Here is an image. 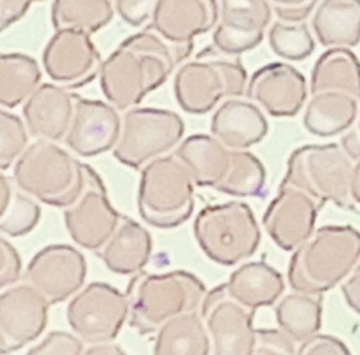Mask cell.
I'll return each mask as SVG.
<instances>
[{"instance_id": "1", "label": "cell", "mask_w": 360, "mask_h": 355, "mask_svg": "<svg viewBox=\"0 0 360 355\" xmlns=\"http://www.w3.org/2000/svg\"><path fill=\"white\" fill-rule=\"evenodd\" d=\"M188 55L153 28L130 35L102 62V91L116 109L136 108Z\"/></svg>"}, {"instance_id": "2", "label": "cell", "mask_w": 360, "mask_h": 355, "mask_svg": "<svg viewBox=\"0 0 360 355\" xmlns=\"http://www.w3.org/2000/svg\"><path fill=\"white\" fill-rule=\"evenodd\" d=\"M360 260V232L352 225H323L299 248L288 266L292 290L326 294L347 280Z\"/></svg>"}, {"instance_id": "3", "label": "cell", "mask_w": 360, "mask_h": 355, "mask_svg": "<svg viewBox=\"0 0 360 355\" xmlns=\"http://www.w3.org/2000/svg\"><path fill=\"white\" fill-rule=\"evenodd\" d=\"M204 295L206 287L202 281L186 271L137 273L127 290L130 325L139 334L157 333L167 320L197 311Z\"/></svg>"}, {"instance_id": "4", "label": "cell", "mask_w": 360, "mask_h": 355, "mask_svg": "<svg viewBox=\"0 0 360 355\" xmlns=\"http://www.w3.org/2000/svg\"><path fill=\"white\" fill-rule=\"evenodd\" d=\"M192 172L178 155H162L148 162L141 172L137 209L151 227L172 228L185 224L193 213Z\"/></svg>"}, {"instance_id": "5", "label": "cell", "mask_w": 360, "mask_h": 355, "mask_svg": "<svg viewBox=\"0 0 360 355\" xmlns=\"http://www.w3.org/2000/svg\"><path fill=\"white\" fill-rule=\"evenodd\" d=\"M246 86L248 74L241 60L214 46L183 63L174 77L176 101L190 115H206L221 98L245 95Z\"/></svg>"}, {"instance_id": "6", "label": "cell", "mask_w": 360, "mask_h": 355, "mask_svg": "<svg viewBox=\"0 0 360 355\" xmlns=\"http://www.w3.org/2000/svg\"><path fill=\"white\" fill-rule=\"evenodd\" d=\"M14 179L25 193L41 202L67 207L83 188V162L55 141L37 139L14 164Z\"/></svg>"}, {"instance_id": "7", "label": "cell", "mask_w": 360, "mask_h": 355, "mask_svg": "<svg viewBox=\"0 0 360 355\" xmlns=\"http://www.w3.org/2000/svg\"><path fill=\"white\" fill-rule=\"evenodd\" d=\"M354 164L343 146L304 144L288 157L283 183L306 190L323 206L334 202L341 209H355L357 204L350 188Z\"/></svg>"}, {"instance_id": "8", "label": "cell", "mask_w": 360, "mask_h": 355, "mask_svg": "<svg viewBox=\"0 0 360 355\" xmlns=\"http://www.w3.org/2000/svg\"><path fill=\"white\" fill-rule=\"evenodd\" d=\"M193 234L204 255L220 266L250 259L260 245L255 214L239 200L204 207L193 221Z\"/></svg>"}, {"instance_id": "9", "label": "cell", "mask_w": 360, "mask_h": 355, "mask_svg": "<svg viewBox=\"0 0 360 355\" xmlns=\"http://www.w3.org/2000/svg\"><path fill=\"white\" fill-rule=\"evenodd\" d=\"M122 136L112 148L116 160L132 169L162 157L181 141L185 123L169 109L130 108L122 116Z\"/></svg>"}, {"instance_id": "10", "label": "cell", "mask_w": 360, "mask_h": 355, "mask_svg": "<svg viewBox=\"0 0 360 355\" xmlns=\"http://www.w3.org/2000/svg\"><path fill=\"white\" fill-rule=\"evenodd\" d=\"M130 316L129 297L112 285L94 281L67 306V322L84 343L111 341Z\"/></svg>"}, {"instance_id": "11", "label": "cell", "mask_w": 360, "mask_h": 355, "mask_svg": "<svg viewBox=\"0 0 360 355\" xmlns=\"http://www.w3.org/2000/svg\"><path fill=\"white\" fill-rule=\"evenodd\" d=\"M83 188L72 204L63 207V220L72 241L84 250L98 252L118 227V211L108 197L101 176L83 164Z\"/></svg>"}, {"instance_id": "12", "label": "cell", "mask_w": 360, "mask_h": 355, "mask_svg": "<svg viewBox=\"0 0 360 355\" xmlns=\"http://www.w3.org/2000/svg\"><path fill=\"white\" fill-rule=\"evenodd\" d=\"M250 308L232 297L227 283L206 292L200 304V315L207 327L218 355H253L255 327Z\"/></svg>"}, {"instance_id": "13", "label": "cell", "mask_w": 360, "mask_h": 355, "mask_svg": "<svg viewBox=\"0 0 360 355\" xmlns=\"http://www.w3.org/2000/svg\"><path fill=\"white\" fill-rule=\"evenodd\" d=\"M51 302L25 281L4 288L0 295V351L13 354L37 340L48 323Z\"/></svg>"}, {"instance_id": "14", "label": "cell", "mask_w": 360, "mask_h": 355, "mask_svg": "<svg viewBox=\"0 0 360 355\" xmlns=\"http://www.w3.org/2000/svg\"><path fill=\"white\" fill-rule=\"evenodd\" d=\"M46 74L65 88H81L101 74L102 56L90 34L55 30L42 53Z\"/></svg>"}, {"instance_id": "15", "label": "cell", "mask_w": 360, "mask_h": 355, "mask_svg": "<svg viewBox=\"0 0 360 355\" xmlns=\"http://www.w3.org/2000/svg\"><path fill=\"white\" fill-rule=\"evenodd\" d=\"M323 204L294 185L281 183L278 195L264 213V227L269 238L285 252H294L315 232L316 214Z\"/></svg>"}, {"instance_id": "16", "label": "cell", "mask_w": 360, "mask_h": 355, "mask_svg": "<svg viewBox=\"0 0 360 355\" xmlns=\"http://www.w3.org/2000/svg\"><path fill=\"white\" fill-rule=\"evenodd\" d=\"M86 278L83 253L69 245H49L34 255L25 271V281L48 297L62 302L81 290Z\"/></svg>"}, {"instance_id": "17", "label": "cell", "mask_w": 360, "mask_h": 355, "mask_svg": "<svg viewBox=\"0 0 360 355\" xmlns=\"http://www.w3.org/2000/svg\"><path fill=\"white\" fill-rule=\"evenodd\" d=\"M220 18L213 34V46L225 55L239 56L262 42L273 20L269 0H218Z\"/></svg>"}, {"instance_id": "18", "label": "cell", "mask_w": 360, "mask_h": 355, "mask_svg": "<svg viewBox=\"0 0 360 355\" xmlns=\"http://www.w3.org/2000/svg\"><path fill=\"white\" fill-rule=\"evenodd\" d=\"M246 97L276 118L295 116L308 97V83L290 63L274 62L260 67L248 79Z\"/></svg>"}, {"instance_id": "19", "label": "cell", "mask_w": 360, "mask_h": 355, "mask_svg": "<svg viewBox=\"0 0 360 355\" xmlns=\"http://www.w3.org/2000/svg\"><path fill=\"white\" fill-rule=\"evenodd\" d=\"M72 123L65 136V144L70 151L81 157H97L112 150L122 136L123 120L115 105L109 102L91 101L74 95Z\"/></svg>"}, {"instance_id": "20", "label": "cell", "mask_w": 360, "mask_h": 355, "mask_svg": "<svg viewBox=\"0 0 360 355\" xmlns=\"http://www.w3.org/2000/svg\"><path fill=\"white\" fill-rule=\"evenodd\" d=\"M218 0H158L150 28L178 48L192 53L193 39L217 28Z\"/></svg>"}, {"instance_id": "21", "label": "cell", "mask_w": 360, "mask_h": 355, "mask_svg": "<svg viewBox=\"0 0 360 355\" xmlns=\"http://www.w3.org/2000/svg\"><path fill=\"white\" fill-rule=\"evenodd\" d=\"M76 108L74 93H69L62 84L44 83L27 98L23 105V118L28 134L39 139H65L70 129Z\"/></svg>"}, {"instance_id": "22", "label": "cell", "mask_w": 360, "mask_h": 355, "mask_svg": "<svg viewBox=\"0 0 360 355\" xmlns=\"http://www.w3.org/2000/svg\"><path fill=\"white\" fill-rule=\"evenodd\" d=\"M269 132V123L262 108L253 101L229 98L211 118V134L231 150H248Z\"/></svg>"}, {"instance_id": "23", "label": "cell", "mask_w": 360, "mask_h": 355, "mask_svg": "<svg viewBox=\"0 0 360 355\" xmlns=\"http://www.w3.org/2000/svg\"><path fill=\"white\" fill-rule=\"evenodd\" d=\"M153 250V241L146 228L132 218L120 220L105 245L98 250L102 262L116 274H137L143 271Z\"/></svg>"}, {"instance_id": "24", "label": "cell", "mask_w": 360, "mask_h": 355, "mask_svg": "<svg viewBox=\"0 0 360 355\" xmlns=\"http://www.w3.org/2000/svg\"><path fill=\"white\" fill-rule=\"evenodd\" d=\"M311 28L326 48H354L360 42V0H320Z\"/></svg>"}, {"instance_id": "25", "label": "cell", "mask_w": 360, "mask_h": 355, "mask_svg": "<svg viewBox=\"0 0 360 355\" xmlns=\"http://www.w3.org/2000/svg\"><path fill=\"white\" fill-rule=\"evenodd\" d=\"M174 153L190 169L197 186L217 188L231 167L232 150L213 134H193L186 137Z\"/></svg>"}, {"instance_id": "26", "label": "cell", "mask_w": 360, "mask_h": 355, "mask_svg": "<svg viewBox=\"0 0 360 355\" xmlns=\"http://www.w3.org/2000/svg\"><path fill=\"white\" fill-rule=\"evenodd\" d=\"M360 98L345 91H320L309 98L304 129L319 137H333L352 129L359 116Z\"/></svg>"}, {"instance_id": "27", "label": "cell", "mask_w": 360, "mask_h": 355, "mask_svg": "<svg viewBox=\"0 0 360 355\" xmlns=\"http://www.w3.org/2000/svg\"><path fill=\"white\" fill-rule=\"evenodd\" d=\"M227 288L232 297L252 311L280 301L285 281L280 271L266 262H246L231 274Z\"/></svg>"}, {"instance_id": "28", "label": "cell", "mask_w": 360, "mask_h": 355, "mask_svg": "<svg viewBox=\"0 0 360 355\" xmlns=\"http://www.w3.org/2000/svg\"><path fill=\"white\" fill-rule=\"evenodd\" d=\"M213 348L202 315L186 311L167 320L157 330L153 354L157 355H207Z\"/></svg>"}, {"instance_id": "29", "label": "cell", "mask_w": 360, "mask_h": 355, "mask_svg": "<svg viewBox=\"0 0 360 355\" xmlns=\"http://www.w3.org/2000/svg\"><path fill=\"white\" fill-rule=\"evenodd\" d=\"M311 95L345 91L360 98V60L350 48H330L316 60L309 81Z\"/></svg>"}, {"instance_id": "30", "label": "cell", "mask_w": 360, "mask_h": 355, "mask_svg": "<svg viewBox=\"0 0 360 355\" xmlns=\"http://www.w3.org/2000/svg\"><path fill=\"white\" fill-rule=\"evenodd\" d=\"M274 311L278 327L301 344L308 337L315 336L322 327V294L294 290V294L278 301Z\"/></svg>"}, {"instance_id": "31", "label": "cell", "mask_w": 360, "mask_h": 355, "mask_svg": "<svg viewBox=\"0 0 360 355\" xmlns=\"http://www.w3.org/2000/svg\"><path fill=\"white\" fill-rule=\"evenodd\" d=\"M41 83V69L25 53H4L0 56V104L11 109L27 101Z\"/></svg>"}, {"instance_id": "32", "label": "cell", "mask_w": 360, "mask_h": 355, "mask_svg": "<svg viewBox=\"0 0 360 355\" xmlns=\"http://www.w3.org/2000/svg\"><path fill=\"white\" fill-rule=\"evenodd\" d=\"M111 0H53L51 21L55 30H81L95 34L115 16Z\"/></svg>"}, {"instance_id": "33", "label": "cell", "mask_w": 360, "mask_h": 355, "mask_svg": "<svg viewBox=\"0 0 360 355\" xmlns=\"http://www.w3.org/2000/svg\"><path fill=\"white\" fill-rule=\"evenodd\" d=\"M266 179V167L255 155L246 150H232L231 167L214 190L232 197H260Z\"/></svg>"}, {"instance_id": "34", "label": "cell", "mask_w": 360, "mask_h": 355, "mask_svg": "<svg viewBox=\"0 0 360 355\" xmlns=\"http://www.w3.org/2000/svg\"><path fill=\"white\" fill-rule=\"evenodd\" d=\"M0 185H2L0 231L6 235L21 238L37 225L39 218H41V207L30 197L16 192L11 186V179L7 176L0 178Z\"/></svg>"}, {"instance_id": "35", "label": "cell", "mask_w": 360, "mask_h": 355, "mask_svg": "<svg viewBox=\"0 0 360 355\" xmlns=\"http://www.w3.org/2000/svg\"><path fill=\"white\" fill-rule=\"evenodd\" d=\"M267 39L274 55L290 62L306 60L315 49V39L306 21L299 23L276 21L271 25Z\"/></svg>"}, {"instance_id": "36", "label": "cell", "mask_w": 360, "mask_h": 355, "mask_svg": "<svg viewBox=\"0 0 360 355\" xmlns=\"http://www.w3.org/2000/svg\"><path fill=\"white\" fill-rule=\"evenodd\" d=\"M27 123L4 108L0 111V167L4 171L9 169L27 150Z\"/></svg>"}, {"instance_id": "37", "label": "cell", "mask_w": 360, "mask_h": 355, "mask_svg": "<svg viewBox=\"0 0 360 355\" xmlns=\"http://www.w3.org/2000/svg\"><path fill=\"white\" fill-rule=\"evenodd\" d=\"M295 344L297 343L281 327H278V329H255L253 355H294L297 354Z\"/></svg>"}, {"instance_id": "38", "label": "cell", "mask_w": 360, "mask_h": 355, "mask_svg": "<svg viewBox=\"0 0 360 355\" xmlns=\"http://www.w3.org/2000/svg\"><path fill=\"white\" fill-rule=\"evenodd\" d=\"M30 355H79L84 354V341L76 333H49L44 340L28 350Z\"/></svg>"}, {"instance_id": "39", "label": "cell", "mask_w": 360, "mask_h": 355, "mask_svg": "<svg viewBox=\"0 0 360 355\" xmlns=\"http://www.w3.org/2000/svg\"><path fill=\"white\" fill-rule=\"evenodd\" d=\"M158 0H115L116 13L130 27H141L153 18Z\"/></svg>"}, {"instance_id": "40", "label": "cell", "mask_w": 360, "mask_h": 355, "mask_svg": "<svg viewBox=\"0 0 360 355\" xmlns=\"http://www.w3.org/2000/svg\"><path fill=\"white\" fill-rule=\"evenodd\" d=\"M269 2L278 20L287 21V23H299V21H306V18L313 14L320 0H269Z\"/></svg>"}, {"instance_id": "41", "label": "cell", "mask_w": 360, "mask_h": 355, "mask_svg": "<svg viewBox=\"0 0 360 355\" xmlns=\"http://www.w3.org/2000/svg\"><path fill=\"white\" fill-rule=\"evenodd\" d=\"M299 355H350V350L347 348V344L343 341H340L338 337L329 336V334H319L308 337L306 341H302L297 348Z\"/></svg>"}, {"instance_id": "42", "label": "cell", "mask_w": 360, "mask_h": 355, "mask_svg": "<svg viewBox=\"0 0 360 355\" xmlns=\"http://www.w3.org/2000/svg\"><path fill=\"white\" fill-rule=\"evenodd\" d=\"M0 287L7 288L16 283L21 276V257L13 245L6 238L0 239Z\"/></svg>"}, {"instance_id": "43", "label": "cell", "mask_w": 360, "mask_h": 355, "mask_svg": "<svg viewBox=\"0 0 360 355\" xmlns=\"http://www.w3.org/2000/svg\"><path fill=\"white\" fill-rule=\"evenodd\" d=\"M32 2L35 0H0V25L2 30H7L13 23L27 14Z\"/></svg>"}, {"instance_id": "44", "label": "cell", "mask_w": 360, "mask_h": 355, "mask_svg": "<svg viewBox=\"0 0 360 355\" xmlns=\"http://www.w3.org/2000/svg\"><path fill=\"white\" fill-rule=\"evenodd\" d=\"M343 295L347 304L360 315V260L343 283Z\"/></svg>"}, {"instance_id": "45", "label": "cell", "mask_w": 360, "mask_h": 355, "mask_svg": "<svg viewBox=\"0 0 360 355\" xmlns=\"http://www.w3.org/2000/svg\"><path fill=\"white\" fill-rule=\"evenodd\" d=\"M341 146L345 148L348 155H350L354 160H359L360 158V111L355 123L352 125L350 130H347V134L341 139Z\"/></svg>"}, {"instance_id": "46", "label": "cell", "mask_w": 360, "mask_h": 355, "mask_svg": "<svg viewBox=\"0 0 360 355\" xmlns=\"http://www.w3.org/2000/svg\"><path fill=\"white\" fill-rule=\"evenodd\" d=\"M84 354L88 355H98V354H109V355H123L125 351L118 347V344L111 341H101V343H94L90 348L84 350Z\"/></svg>"}, {"instance_id": "47", "label": "cell", "mask_w": 360, "mask_h": 355, "mask_svg": "<svg viewBox=\"0 0 360 355\" xmlns=\"http://www.w3.org/2000/svg\"><path fill=\"white\" fill-rule=\"evenodd\" d=\"M352 197H354L355 204L360 206V158L355 160L354 171H352Z\"/></svg>"}, {"instance_id": "48", "label": "cell", "mask_w": 360, "mask_h": 355, "mask_svg": "<svg viewBox=\"0 0 360 355\" xmlns=\"http://www.w3.org/2000/svg\"><path fill=\"white\" fill-rule=\"evenodd\" d=\"M35 2H42V0H35Z\"/></svg>"}]
</instances>
